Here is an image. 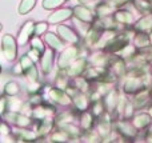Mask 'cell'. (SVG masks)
<instances>
[{"mask_svg":"<svg viewBox=\"0 0 152 143\" xmlns=\"http://www.w3.org/2000/svg\"><path fill=\"white\" fill-rule=\"evenodd\" d=\"M129 39H128V35L127 32H121L119 35H115L111 40H108L107 44L104 47V51L105 52H119L121 51L127 44H128Z\"/></svg>","mask_w":152,"mask_h":143,"instance_id":"6da1fadb","label":"cell"},{"mask_svg":"<svg viewBox=\"0 0 152 143\" xmlns=\"http://www.w3.org/2000/svg\"><path fill=\"white\" fill-rule=\"evenodd\" d=\"M1 48L5 55V59L8 62H13L18 56V48H16V42L12 35H4L1 40Z\"/></svg>","mask_w":152,"mask_h":143,"instance_id":"7a4b0ae2","label":"cell"},{"mask_svg":"<svg viewBox=\"0 0 152 143\" xmlns=\"http://www.w3.org/2000/svg\"><path fill=\"white\" fill-rule=\"evenodd\" d=\"M74 16L77 20L83 21V23H94L95 21V13L92 12L91 10H88L87 7H84V5H76L74 8Z\"/></svg>","mask_w":152,"mask_h":143,"instance_id":"3957f363","label":"cell"},{"mask_svg":"<svg viewBox=\"0 0 152 143\" xmlns=\"http://www.w3.org/2000/svg\"><path fill=\"white\" fill-rule=\"evenodd\" d=\"M34 28H35V23L32 20H28L24 23V26L21 27V29L19 31V35H18L19 45H26V43L29 40L31 35L34 34Z\"/></svg>","mask_w":152,"mask_h":143,"instance_id":"277c9868","label":"cell"},{"mask_svg":"<svg viewBox=\"0 0 152 143\" xmlns=\"http://www.w3.org/2000/svg\"><path fill=\"white\" fill-rule=\"evenodd\" d=\"M132 125L135 126V128H136L137 131L144 130V128H148L152 125V118L147 112H140V114L134 115V118H132Z\"/></svg>","mask_w":152,"mask_h":143,"instance_id":"5b68a950","label":"cell"},{"mask_svg":"<svg viewBox=\"0 0 152 143\" xmlns=\"http://www.w3.org/2000/svg\"><path fill=\"white\" fill-rule=\"evenodd\" d=\"M71 16H74V11L71 8H61V10L55 11L53 13H51L50 18H48V23L50 24H58L61 21L69 19Z\"/></svg>","mask_w":152,"mask_h":143,"instance_id":"8992f818","label":"cell"},{"mask_svg":"<svg viewBox=\"0 0 152 143\" xmlns=\"http://www.w3.org/2000/svg\"><path fill=\"white\" fill-rule=\"evenodd\" d=\"M58 34H59V36L67 43H71V44L79 43L77 34H76L72 28H69V27H67V26H59L58 27Z\"/></svg>","mask_w":152,"mask_h":143,"instance_id":"52a82bcc","label":"cell"},{"mask_svg":"<svg viewBox=\"0 0 152 143\" xmlns=\"http://www.w3.org/2000/svg\"><path fill=\"white\" fill-rule=\"evenodd\" d=\"M76 54H77V48L76 47H69L67 50H64L63 54L60 55V58H59V66H60V68L68 67L76 58Z\"/></svg>","mask_w":152,"mask_h":143,"instance_id":"ba28073f","label":"cell"},{"mask_svg":"<svg viewBox=\"0 0 152 143\" xmlns=\"http://www.w3.org/2000/svg\"><path fill=\"white\" fill-rule=\"evenodd\" d=\"M113 19H115L116 24H123L126 27H129L132 26L134 23V16L129 11H126V10H119L113 13Z\"/></svg>","mask_w":152,"mask_h":143,"instance_id":"9c48e42d","label":"cell"},{"mask_svg":"<svg viewBox=\"0 0 152 143\" xmlns=\"http://www.w3.org/2000/svg\"><path fill=\"white\" fill-rule=\"evenodd\" d=\"M134 28H135V31H137V32H150L152 29V12L147 13V15L143 16L142 19H139V20L134 24Z\"/></svg>","mask_w":152,"mask_h":143,"instance_id":"30bf717a","label":"cell"},{"mask_svg":"<svg viewBox=\"0 0 152 143\" xmlns=\"http://www.w3.org/2000/svg\"><path fill=\"white\" fill-rule=\"evenodd\" d=\"M119 92L118 90H111L110 92L105 95V98L103 99V103H104V107L107 109V111H112L118 107L119 103Z\"/></svg>","mask_w":152,"mask_h":143,"instance_id":"8fae6325","label":"cell"},{"mask_svg":"<svg viewBox=\"0 0 152 143\" xmlns=\"http://www.w3.org/2000/svg\"><path fill=\"white\" fill-rule=\"evenodd\" d=\"M53 59H55V55H53L52 48H51V50H44L42 60H40V63H42V70L44 74H48V72L51 71L52 64H53Z\"/></svg>","mask_w":152,"mask_h":143,"instance_id":"7c38bea8","label":"cell"},{"mask_svg":"<svg viewBox=\"0 0 152 143\" xmlns=\"http://www.w3.org/2000/svg\"><path fill=\"white\" fill-rule=\"evenodd\" d=\"M134 44L137 50H142V48H145L148 45H151L150 42V35L147 32H137L134 37Z\"/></svg>","mask_w":152,"mask_h":143,"instance_id":"4fadbf2b","label":"cell"},{"mask_svg":"<svg viewBox=\"0 0 152 143\" xmlns=\"http://www.w3.org/2000/svg\"><path fill=\"white\" fill-rule=\"evenodd\" d=\"M45 42H47V44L50 45L52 50H60V48L63 47L61 40L59 39L58 35H55L53 32H47V34H45Z\"/></svg>","mask_w":152,"mask_h":143,"instance_id":"5bb4252c","label":"cell"},{"mask_svg":"<svg viewBox=\"0 0 152 143\" xmlns=\"http://www.w3.org/2000/svg\"><path fill=\"white\" fill-rule=\"evenodd\" d=\"M135 8L142 13L152 12V0H134Z\"/></svg>","mask_w":152,"mask_h":143,"instance_id":"9a60e30c","label":"cell"},{"mask_svg":"<svg viewBox=\"0 0 152 143\" xmlns=\"http://www.w3.org/2000/svg\"><path fill=\"white\" fill-rule=\"evenodd\" d=\"M84 68H86V60H84V59H77L76 62L69 64L68 74L72 75V76H76V75H79L80 72H83Z\"/></svg>","mask_w":152,"mask_h":143,"instance_id":"2e32d148","label":"cell"},{"mask_svg":"<svg viewBox=\"0 0 152 143\" xmlns=\"http://www.w3.org/2000/svg\"><path fill=\"white\" fill-rule=\"evenodd\" d=\"M51 98H52L53 100H56L58 103H60V104H68V103H71V99H69V96H67L66 94L63 92V91L58 90V88H53V90L51 91Z\"/></svg>","mask_w":152,"mask_h":143,"instance_id":"e0dca14e","label":"cell"},{"mask_svg":"<svg viewBox=\"0 0 152 143\" xmlns=\"http://www.w3.org/2000/svg\"><path fill=\"white\" fill-rule=\"evenodd\" d=\"M94 123H95V115L94 114H91V112H84V114L81 115L80 125L86 131L91 130L92 126H94Z\"/></svg>","mask_w":152,"mask_h":143,"instance_id":"ac0fdd59","label":"cell"},{"mask_svg":"<svg viewBox=\"0 0 152 143\" xmlns=\"http://www.w3.org/2000/svg\"><path fill=\"white\" fill-rule=\"evenodd\" d=\"M35 5H36V0H21L20 5H19V13L20 15H26L29 11L34 10Z\"/></svg>","mask_w":152,"mask_h":143,"instance_id":"d6986e66","label":"cell"},{"mask_svg":"<svg viewBox=\"0 0 152 143\" xmlns=\"http://www.w3.org/2000/svg\"><path fill=\"white\" fill-rule=\"evenodd\" d=\"M74 103H75V106L77 107L79 110H81V111H86L87 107H88L89 100H88V98H87L86 95H83V94H79L77 96H75V98H74Z\"/></svg>","mask_w":152,"mask_h":143,"instance_id":"ffe728a7","label":"cell"},{"mask_svg":"<svg viewBox=\"0 0 152 143\" xmlns=\"http://www.w3.org/2000/svg\"><path fill=\"white\" fill-rule=\"evenodd\" d=\"M19 91H20L19 84H18V83H15V82L7 83V84H5V87H4V92H5V95H8V96H15Z\"/></svg>","mask_w":152,"mask_h":143,"instance_id":"44dd1931","label":"cell"},{"mask_svg":"<svg viewBox=\"0 0 152 143\" xmlns=\"http://www.w3.org/2000/svg\"><path fill=\"white\" fill-rule=\"evenodd\" d=\"M64 3H66V0H43V8H45V10H56Z\"/></svg>","mask_w":152,"mask_h":143,"instance_id":"7402d4cb","label":"cell"},{"mask_svg":"<svg viewBox=\"0 0 152 143\" xmlns=\"http://www.w3.org/2000/svg\"><path fill=\"white\" fill-rule=\"evenodd\" d=\"M20 67H21V70L26 72L27 70H29L31 67H34V60H32L28 55H24L23 58L20 59Z\"/></svg>","mask_w":152,"mask_h":143,"instance_id":"603a6c76","label":"cell"},{"mask_svg":"<svg viewBox=\"0 0 152 143\" xmlns=\"http://www.w3.org/2000/svg\"><path fill=\"white\" fill-rule=\"evenodd\" d=\"M31 44H32V48H35V50H37L40 54H42V52H44L45 47H44V44H43V42H42V40L39 39V36H37V35H35V36L31 39Z\"/></svg>","mask_w":152,"mask_h":143,"instance_id":"cb8c5ba5","label":"cell"},{"mask_svg":"<svg viewBox=\"0 0 152 143\" xmlns=\"http://www.w3.org/2000/svg\"><path fill=\"white\" fill-rule=\"evenodd\" d=\"M47 27H48L47 23H37V24H35L34 34L37 35V36H40L42 34H45V32H47Z\"/></svg>","mask_w":152,"mask_h":143,"instance_id":"d4e9b609","label":"cell"},{"mask_svg":"<svg viewBox=\"0 0 152 143\" xmlns=\"http://www.w3.org/2000/svg\"><path fill=\"white\" fill-rule=\"evenodd\" d=\"M26 74H27V76H28V79L32 80V82H36L37 80V70L35 68V67H31L29 70H27Z\"/></svg>","mask_w":152,"mask_h":143,"instance_id":"484cf974","label":"cell"},{"mask_svg":"<svg viewBox=\"0 0 152 143\" xmlns=\"http://www.w3.org/2000/svg\"><path fill=\"white\" fill-rule=\"evenodd\" d=\"M128 1H134V0H112V3H111V4H112L115 8H119V7H121V5L127 4Z\"/></svg>","mask_w":152,"mask_h":143,"instance_id":"4316f807","label":"cell"},{"mask_svg":"<svg viewBox=\"0 0 152 143\" xmlns=\"http://www.w3.org/2000/svg\"><path fill=\"white\" fill-rule=\"evenodd\" d=\"M4 107H5V100L4 99H0V115L4 112Z\"/></svg>","mask_w":152,"mask_h":143,"instance_id":"83f0119b","label":"cell"},{"mask_svg":"<svg viewBox=\"0 0 152 143\" xmlns=\"http://www.w3.org/2000/svg\"><path fill=\"white\" fill-rule=\"evenodd\" d=\"M0 133H1V134H8V133H10V131H8V127H7V126L0 125Z\"/></svg>","mask_w":152,"mask_h":143,"instance_id":"f1b7e54d","label":"cell"},{"mask_svg":"<svg viewBox=\"0 0 152 143\" xmlns=\"http://www.w3.org/2000/svg\"><path fill=\"white\" fill-rule=\"evenodd\" d=\"M148 35H150V42H151V44H152V29L150 31V34H148Z\"/></svg>","mask_w":152,"mask_h":143,"instance_id":"f546056e","label":"cell"},{"mask_svg":"<svg viewBox=\"0 0 152 143\" xmlns=\"http://www.w3.org/2000/svg\"><path fill=\"white\" fill-rule=\"evenodd\" d=\"M148 114H150V115H151V118H152V104L150 106V112H148Z\"/></svg>","mask_w":152,"mask_h":143,"instance_id":"4dcf8cb0","label":"cell"},{"mask_svg":"<svg viewBox=\"0 0 152 143\" xmlns=\"http://www.w3.org/2000/svg\"><path fill=\"white\" fill-rule=\"evenodd\" d=\"M81 3H88V1H94V0H80Z\"/></svg>","mask_w":152,"mask_h":143,"instance_id":"1f68e13d","label":"cell"},{"mask_svg":"<svg viewBox=\"0 0 152 143\" xmlns=\"http://www.w3.org/2000/svg\"><path fill=\"white\" fill-rule=\"evenodd\" d=\"M0 31H1V24H0Z\"/></svg>","mask_w":152,"mask_h":143,"instance_id":"d6a6232c","label":"cell"},{"mask_svg":"<svg viewBox=\"0 0 152 143\" xmlns=\"http://www.w3.org/2000/svg\"><path fill=\"white\" fill-rule=\"evenodd\" d=\"M151 74H152V66H151Z\"/></svg>","mask_w":152,"mask_h":143,"instance_id":"836d02e7","label":"cell"},{"mask_svg":"<svg viewBox=\"0 0 152 143\" xmlns=\"http://www.w3.org/2000/svg\"><path fill=\"white\" fill-rule=\"evenodd\" d=\"M0 72H1V67H0Z\"/></svg>","mask_w":152,"mask_h":143,"instance_id":"e575fe53","label":"cell"}]
</instances>
